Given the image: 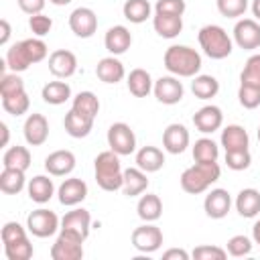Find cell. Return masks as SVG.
Instances as JSON below:
<instances>
[{
	"instance_id": "cell-1",
	"label": "cell",
	"mask_w": 260,
	"mask_h": 260,
	"mask_svg": "<svg viewBox=\"0 0 260 260\" xmlns=\"http://www.w3.org/2000/svg\"><path fill=\"white\" fill-rule=\"evenodd\" d=\"M47 53H49L47 43L41 41V37H32V39H24V41L10 45L4 61L12 73H22L32 63H41L47 57Z\"/></svg>"
},
{
	"instance_id": "cell-2",
	"label": "cell",
	"mask_w": 260,
	"mask_h": 260,
	"mask_svg": "<svg viewBox=\"0 0 260 260\" xmlns=\"http://www.w3.org/2000/svg\"><path fill=\"white\" fill-rule=\"evenodd\" d=\"M165 67L175 77H195L201 71V55L187 45H171L165 51Z\"/></svg>"
},
{
	"instance_id": "cell-3",
	"label": "cell",
	"mask_w": 260,
	"mask_h": 260,
	"mask_svg": "<svg viewBox=\"0 0 260 260\" xmlns=\"http://www.w3.org/2000/svg\"><path fill=\"white\" fill-rule=\"evenodd\" d=\"M93 173H95V183L104 191H118L122 189L124 183V171L120 165V154L114 150H104L95 156L93 160Z\"/></svg>"
},
{
	"instance_id": "cell-4",
	"label": "cell",
	"mask_w": 260,
	"mask_h": 260,
	"mask_svg": "<svg viewBox=\"0 0 260 260\" xmlns=\"http://www.w3.org/2000/svg\"><path fill=\"white\" fill-rule=\"evenodd\" d=\"M221 175V169L217 165V160L213 162H195L193 167L185 169L181 173V189L185 193L191 195H199L203 191H207Z\"/></svg>"
},
{
	"instance_id": "cell-5",
	"label": "cell",
	"mask_w": 260,
	"mask_h": 260,
	"mask_svg": "<svg viewBox=\"0 0 260 260\" xmlns=\"http://www.w3.org/2000/svg\"><path fill=\"white\" fill-rule=\"evenodd\" d=\"M2 244L8 260H28L32 258V244L26 236V230L18 221H6L2 225Z\"/></svg>"
},
{
	"instance_id": "cell-6",
	"label": "cell",
	"mask_w": 260,
	"mask_h": 260,
	"mask_svg": "<svg viewBox=\"0 0 260 260\" xmlns=\"http://www.w3.org/2000/svg\"><path fill=\"white\" fill-rule=\"evenodd\" d=\"M199 45L203 49V53L209 57V59H225L232 55V49H234V43L230 39V35L219 26V24H205L199 28Z\"/></svg>"
},
{
	"instance_id": "cell-7",
	"label": "cell",
	"mask_w": 260,
	"mask_h": 260,
	"mask_svg": "<svg viewBox=\"0 0 260 260\" xmlns=\"http://www.w3.org/2000/svg\"><path fill=\"white\" fill-rule=\"evenodd\" d=\"M59 228H61V219L57 217V213L51 211V209H45V207H39V209L30 211L28 217H26V230L35 238H49Z\"/></svg>"
},
{
	"instance_id": "cell-8",
	"label": "cell",
	"mask_w": 260,
	"mask_h": 260,
	"mask_svg": "<svg viewBox=\"0 0 260 260\" xmlns=\"http://www.w3.org/2000/svg\"><path fill=\"white\" fill-rule=\"evenodd\" d=\"M108 146L120 156L132 154L136 150V134L126 122H114L108 128Z\"/></svg>"
},
{
	"instance_id": "cell-9",
	"label": "cell",
	"mask_w": 260,
	"mask_h": 260,
	"mask_svg": "<svg viewBox=\"0 0 260 260\" xmlns=\"http://www.w3.org/2000/svg\"><path fill=\"white\" fill-rule=\"evenodd\" d=\"M132 246L142 254H152L162 246V232L152 221H144L132 232Z\"/></svg>"
},
{
	"instance_id": "cell-10",
	"label": "cell",
	"mask_w": 260,
	"mask_h": 260,
	"mask_svg": "<svg viewBox=\"0 0 260 260\" xmlns=\"http://www.w3.org/2000/svg\"><path fill=\"white\" fill-rule=\"evenodd\" d=\"M89 228H91V213L83 207H75L63 215L59 232H67V234L85 242L89 236Z\"/></svg>"
},
{
	"instance_id": "cell-11",
	"label": "cell",
	"mask_w": 260,
	"mask_h": 260,
	"mask_svg": "<svg viewBox=\"0 0 260 260\" xmlns=\"http://www.w3.org/2000/svg\"><path fill=\"white\" fill-rule=\"evenodd\" d=\"M152 93H154V98H156L160 104H165V106H175V104H179V102L183 100L185 87H183V83L179 81V77H175V75H162V77H158V79L154 81Z\"/></svg>"
},
{
	"instance_id": "cell-12",
	"label": "cell",
	"mask_w": 260,
	"mask_h": 260,
	"mask_svg": "<svg viewBox=\"0 0 260 260\" xmlns=\"http://www.w3.org/2000/svg\"><path fill=\"white\" fill-rule=\"evenodd\" d=\"M51 258L53 260H81L83 258V240L59 232L55 244L51 246Z\"/></svg>"
},
{
	"instance_id": "cell-13",
	"label": "cell",
	"mask_w": 260,
	"mask_h": 260,
	"mask_svg": "<svg viewBox=\"0 0 260 260\" xmlns=\"http://www.w3.org/2000/svg\"><path fill=\"white\" fill-rule=\"evenodd\" d=\"M69 28L79 39H89L98 30V16L91 8L79 6L69 14Z\"/></svg>"
},
{
	"instance_id": "cell-14",
	"label": "cell",
	"mask_w": 260,
	"mask_h": 260,
	"mask_svg": "<svg viewBox=\"0 0 260 260\" xmlns=\"http://www.w3.org/2000/svg\"><path fill=\"white\" fill-rule=\"evenodd\" d=\"M234 41L240 49L252 51L260 47V22L256 18H242L234 26Z\"/></svg>"
},
{
	"instance_id": "cell-15",
	"label": "cell",
	"mask_w": 260,
	"mask_h": 260,
	"mask_svg": "<svg viewBox=\"0 0 260 260\" xmlns=\"http://www.w3.org/2000/svg\"><path fill=\"white\" fill-rule=\"evenodd\" d=\"M22 134H24V140L30 146L45 144L47 138H49V120L39 112L28 114L26 120H24V126H22Z\"/></svg>"
},
{
	"instance_id": "cell-16",
	"label": "cell",
	"mask_w": 260,
	"mask_h": 260,
	"mask_svg": "<svg viewBox=\"0 0 260 260\" xmlns=\"http://www.w3.org/2000/svg\"><path fill=\"white\" fill-rule=\"evenodd\" d=\"M57 197H59V203L65 205V207H75L79 205L85 197H87V183L83 179H77V177H69L65 179L59 189H57Z\"/></svg>"
},
{
	"instance_id": "cell-17",
	"label": "cell",
	"mask_w": 260,
	"mask_h": 260,
	"mask_svg": "<svg viewBox=\"0 0 260 260\" xmlns=\"http://www.w3.org/2000/svg\"><path fill=\"white\" fill-rule=\"evenodd\" d=\"M49 71L59 77V79H67L77 71V57L75 53L67 51V49H57L49 55Z\"/></svg>"
},
{
	"instance_id": "cell-18",
	"label": "cell",
	"mask_w": 260,
	"mask_h": 260,
	"mask_svg": "<svg viewBox=\"0 0 260 260\" xmlns=\"http://www.w3.org/2000/svg\"><path fill=\"white\" fill-rule=\"evenodd\" d=\"M230 207H232V197L225 189H211L203 199L205 215L211 217V219L225 217L230 213Z\"/></svg>"
},
{
	"instance_id": "cell-19",
	"label": "cell",
	"mask_w": 260,
	"mask_h": 260,
	"mask_svg": "<svg viewBox=\"0 0 260 260\" xmlns=\"http://www.w3.org/2000/svg\"><path fill=\"white\" fill-rule=\"evenodd\" d=\"M189 130L183 126V124H179V122H175V124H169L167 128H165V132H162V146H165V150L167 152H171V154H181V152H185L187 150V146H189Z\"/></svg>"
},
{
	"instance_id": "cell-20",
	"label": "cell",
	"mask_w": 260,
	"mask_h": 260,
	"mask_svg": "<svg viewBox=\"0 0 260 260\" xmlns=\"http://www.w3.org/2000/svg\"><path fill=\"white\" fill-rule=\"evenodd\" d=\"M193 124H195V128H197L199 132L211 134V132H215V130L221 128V124H223V114H221V110H219L217 106L209 104V106L199 108V110L193 114Z\"/></svg>"
},
{
	"instance_id": "cell-21",
	"label": "cell",
	"mask_w": 260,
	"mask_h": 260,
	"mask_svg": "<svg viewBox=\"0 0 260 260\" xmlns=\"http://www.w3.org/2000/svg\"><path fill=\"white\" fill-rule=\"evenodd\" d=\"M104 45H106L110 55H122L130 49L132 35L124 24H114V26L108 28V32L104 37Z\"/></svg>"
},
{
	"instance_id": "cell-22",
	"label": "cell",
	"mask_w": 260,
	"mask_h": 260,
	"mask_svg": "<svg viewBox=\"0 0 260 260\" xmlns=\"http://www.w3.org/2000/svg\"><path fill=\"white\" fill-rule=\"evenodd\" d=\"M75 169V154L71 150H55L45 158V171L51 177H65Z\"/></svg>"
},
{
	"instance_id": "cell-23",
	"label": "cell",
	"mask_w": 260,
	"mask_h": 260,
	"mask_svg": "<svg viewBox=\"0 0 260 260\" xmlns=\"http://www.w3.org/2000/svg\"><path fill=\"white\" fill-rule=\"evenodd\" d=\"M95 75L104 83H118V81H122L126 77V69H124L122 61L116 55H110V57H104V59L98 61Z\"/></svg>"
},
{
	"instance_id": "cell-24",
	"label": "cell",
	"mask_w": 260,
	"mask_h": 260,
	"mask_svg": "<svg viewBox=\"0 0 260 260\" xmlns=\"http://www.w3.org/2000/svg\"><path fill=\"white\" fill-rule=\"evenodd\" d=\"M221 146L228 150H248L250 146V136L246 132L244 126L240 124H228L223 130H221V138H219Z\"/></svg>"
},
{
	"instance_id": "cell-25",
	"label": "cell",
	"mask_w": 260,
	"mask_h": 260,
	"mask_svg": "<svg viewBox=\"0 0 260 260\" xmlns=\"http://www.w3.org/2000/svg\"><path fill=\"white\" fill-rule=\"evenodd\" d=\"M136 167L144 173H156L165 167V152L158 146H142L136 150Z\"/></svg>"
},
{
	"instance_id": "cell-26",
	"label": "cell",
	"mask_w": 260,
	"mask_h": 260,
	"mask_svg": "<svg viewBox=\"0 0 260 260\" xmlns=\"http://www.w3.org/2000/svg\"><path fill=\"white\" fill-rule=\"evenodd\" d=\"M236 205V211L242 215V217H256L260 213V191L254 189V187H248V189H242L234 201Z\"/></svg>"
},
{
	"instance_id": "cell-27",
	"label": "cell",
	"mask_w": 260,
	"mask_h": 260,
	"mask_svg": "<svg viewBox=\"0 0 260 260\" xmlns=\"http://www.w3.org/2000/svg\"><path fill=\"white\" fill-rule=\"evenodd\" d=\"M126 85H128V91L134 95V98H146L152 87H154V81L150 77V73L142 67H136L128 73V79H126Z\"/></svg>"
},
{
	"instance_id": "cell-28",
	"label": "cell",
	"mask_w": 260,
	"mask_h": 260,
	"mask_svg": "<svg viewBox=\"0 0 260 260\" xmlns=\"http://www.w3.org/2000/svg\"><path fill=\"white\" fill-rule=\"evenodd\" d=\"M63 126H65V132L71 138H85L93 128V118H87V116H83L75 110H69L65 114Z\"/></svg>"
},
{
	"instance_id": "cell-29",
	"label": "cell",
	"mask_w": 260,
	"mask_h": 260,
	"mask_svg": "<svg viewBox=\"0 0 260 260\" xmlns=\"http://www.w3.org/2000/svg\"><path fill=\"white\" fill-rule=\"evenodd\" d=\"M26 193L30 197V201L35 203H47L53 195H55V185H53V179H49L47 175H37L28 181L26 185Z\"/></svg>"
},
{
	"instance_id": "cell-30",
	"label": "cell",
	"mask_w": 260,
	"mask_h": 260,
	"mask_svg": "<svg viewBox=\"0 0 260 260\" xmlns=\"http://www.w3.org/2000/svg\"><path fill=\"white\" fill-rule=\"evenodd\" d=\"M148 189V179L142 169H126L124 171V183H122V193L126 197H136L142 195Z\"/></svg>"
},
{
	"instance_id": "cell-31",
	"label": "cell",
	"mask_w": 260,
	"mask_h": 260,
	"mask_svg": "<svg viewBox=\"0 0 260 260\" xmlns=\"http://www.w3.org/2000/svg\"><path fill=\"white\" fill-rule=\"evenodd\" d=\"M152 26L158 37L162 39H175L183 30V16H171V14H154Z\"/></svg>"
},
{
	"instance_id": "cell-32",
	"label": "cell",
	"mask_w": 260,
	"mask_h": 260,
	"mask_svg": "<svg viewBox=\"0 0 260 260\" xmlns=\"http://www.w3.org/2000/svg\"><path fill=\"white\" fill-rule=\"evenodd\" d=\"M136 213L142 221H156L162 215V201L156 193H146L136 203Z\"/></svg>"
},
{
	"instance_id": "cell-33",
	"label": "cell",
	"mask_w": 260,
	"mask_h": 260,
	"mask_svg": "<svg viewBox=\"0 0 260 260\" xmlns=\"http://www.w3.org/2000/svg\"><path fill=\"white\" fill-rule=\"evenodd\" d=\"M41 98H43L45 104L61 106V104H65V102L71 98V87H69V83H65V81H49V83L43 85Z\"/></svg>"
},
{
	"instance_id": "cell-34",
	"label": "cell",
	"mask_w": 260,
	"mask_h": 260,
	"mask_svg": "<svg viewBox=\"0 0 260 260\" xmlns=\"http://www.w3.org/2000/svg\"><path fill=\"white\" fill-rule=\"evenodd\" d=\"M30 160H32V158H30V150H28L26 146H18V144L6 148L4 156H2V165H4V169L26 171V169L30 167Z\"/></svg>"
},
{
	"instance_id": "cell-35",
	"label": "cell",
	"mask_w": 260,
	"mask_h": 260,
	"mask_svg": "<svg viewBox=\"0 0 260 260\" xmlns=\"http://www.w3.org/2000/svg\"><path fill=\"white\" fill-rule=\"evenodd\" d=\"M191 91L199 100H211L219 91V81L213 75H205V73L195 75L193 81H191Z\"/></svg>"
},
{
	"instance_id": "cell-36",
	"label": "cell",
	"mask_w": 260,
	"mask_h": 260,
	"mask_svg": "<svg viewBox=\"0 0 260 260\" xmlns=\"http://www.w3.org/2000/svg\"><path fill=\"white\" fill-rule=\"evenodd\" d=\"M26 185V177L24 171L18 169H2L0 173V191L6 195H16L24 189Z\"/></svg>"
},
{
	"instance_id": "cell-37",
	"label": "cell",
	"mask_w": 260,
	"mask_h": 260,
	"mask_svg": "<svg viewBox=\"0 0 260 260\" xmlns=\"http://www.w3.org/2000/svg\"><path fill=\"white\" fill-rule=\"evenodd\" d=\"M122 14H124L126 20L134 22V24H140L146 18H150L152 6H150L148 0H126L124 6H122Z\"/></svg>"
},
{
	"instance_id": "cell-38",
	"label": "cell",
	"mask_w": 260,
	"mask_h": 260,
	"mask_svg": "<svg viewBox=\"0 0 260 260\" xmlns=\"http://www.w3.org/2000/svg\"><path fill=\"white\" fill-rule=\"evenodd\" d=\"M71 110H75V112H79V114H83V116L95 120V116H98V112H100V100H98V95H95L93 91H79V93L73 98Z\"/></svg>"
},
{
	"instance_id": "cell-39",
	"label": "cell",
	"mask_w": 260,
	"mask_h": 260,
	"mask_svg": "<svg viewBox=\"0 0 260 260\" xmlns=\"http://www.w3.org/2000/svg\"><path fill=\"white\" fill-rule=\"evenodd\" d=\"M0 98H2V108L10 116H22L30 108V100H28V95H26L24 89L14 91V93H8V95H0Z\"/></svg>"
},
{
	"instance_id": "cell-40",
	"label": "cell",
	"mask_w": 260,
	"mask_h": 260,
	"mask_svg": "<svg viewBox=\"0 0 260 260\" xmlns=\"http://www.w3.org/2000/svg\"><path fill=\"white\" fill-rule=\"evenodd\" d=\"M219 156V146L211 138H199L193 144V160L195 162H213Z\"/></svg>"
},
{
	"instance_id": "cell-41",
	"label": "cell",
	"mask_w": 260,
	"mask_h": 260,
	"mask_svg": "<svg viewBox=\"0 0 260 260\" xmlns=\"http://www.w3.org/2000/svg\"><path fill=\"white\" fill-rule=\"evenodd\" d=\"M240 83L260 87V55L248 57V61H246V65L240 73Z\"/></svg>"
},
{
	"instance_id": "cell-42",
	"label": "cell",
	"mask_w": 260,
	"mask_h": 260,
	"mask_svg": "<svg viewBox=\"0 0 260 260\" xmlns=\"http://www.w3.org/2000/svg\"><path fill=\"white\" fill-rule=\"evenodd\" d=\"M228 254L234 256V258H244L252 252V240L244 234H238V236H232L228 240Z\"/></svg>"
},
{
	"instance_id": "cell-43",
	"label": "cell",
	"mask_w": 260,
	"mask_h": 260,
	"mask_svg": "<svg viewBox=\"0 0 260 260\" xmlns=\"http://www.w3.org/2000/svg\"><path fill=\"white\" fill-rule=\"evenodd\" d=\"M238 102H240V106L246 108V110H254V108H258V106H260V87L240 83V89H238Z\"/></svg>"
},
{
	"instance_id": "cell-44",
	"label": "cell",
	"mask_w": 260,
	"mask_h": 260,
	"mask_svg": "<svg viewBox=\"0 0 260 260\" xmlns=\"http://www.w3.org/2000/svg\"><path fill=\"white\" fill-rule=\"evenodd\" d=\"M217 10L225 18H238L248 10V0H215Z\"/></svg>"
},
{
	"instance_id": "cell-45",
	"label": "cell",
	"mask_w": 260,
	"mask_h": 260,
	"mask_svg": "<svg viewBox=\"0 0 260 260\" xmlns=\"http://www.w3.org/2000/svg\"><path fill=\"white\" fill-rule=\"evenodd\" d=\"M225 165L232 171H246L252 165V154H250V150H228Z\"/></svg>"
},
{
	"instance_id": "cell-46",
	"label": "cell",
	"mask_w": 260,
	"mask_h": 260,
	"mask_svg": "<svg viewBox=\"0 0 260 260\" xmlns=\"http://www.w3.org/2000/svg\"><path fill=\"white\" fill-rule=\"evenodd\" d=\"M185 0H156L154 14H171V16H183L185 14Z\"/></svg>"
},
{
	"instance_id": "cell-47",
	"label": "cell",
	"mask_w": 260,
	"mask_h": 260,
	"mask_svg": "<svg viewBox=\"0 0 260 260\" xmlns=\"http://www.w3.org/2000/svg\"><path fill=\"white\" fill-rule=\"evenodd\" d=\"M28 28L32 30L35 37H45V35L53 28V20H51V16L39 12V14L28 16Z\"/></svg>"
},
{
	"instance_id": "cell-48",
	"label": "cell",
	"mask_w": 260,
	"mask_h": 260,
	"mask_svg": "<svg viewBox=\"0 0 260 260\" xmlns=\"http://www.w3.org/2000/svg\"><path fill=\"white\" fill-rule=\"evenodd\" d=\"M191 256L195 260H225L228 250H223L219 246H197Z\"/></svg>"
},
{
	"instance_id": "cell-49",
	"label": "cell",
	"mask_w": 260,
	"mask_h": 260,
	"mask_svg": "<svg viewBox=\"0 0 260 260\" xmlns=\"http://www.w3.org/2000/svg\"><path fill=\"white\" fill-rule=\"evenodd\" d=\"M20 89H24V81L20 79L18 73H2V79H0V95H8V93L20 91Z\"/></svg>"
},
{
	"instance_id": "cell-50",
	"label": "cell",
	"mask_w": 260,
	"mask_h": 260,
	"mask_svg": "<svg viewBox=\"0 0 260 260\" xmlns=\"http://www.w3.org/2000/svg\"><path fill=\"white\" fill-rule=\"evenodd\" d=\"M16 2H18V8H20L24 14L32 16V14L43 12V8H45V2H47V0H16Z\"/></svg>"
},
{
	"instance_id": "cell-51",
	"label": "cell",
	"mask_w": 260,
	"mask_h": 260,
	"mask_svg": "<svg viewBox=\"0 0 260 260\" xmlns=\"http://www.w3.org/2000/svg\"><path fill=\"white\" fill-rule=\"evenodd\" d=\"M162 260H189V252H185L183 248H171L162 254Z\"/></svg>"
},
{
	"instance_id": "cell-52",
	"label": "cell",
	"mask_w": 260,
	"mask_h": 260,
	"mask_svg": "<svg viewBox=\"0 0 260 260\" xmlns=\"http://www.w3.org/2000/svg\"><path fill=\"white\" fill-rule=\"evenodd\" d=\"M0 28H2V35H0V45H6L8 39H10V22L6 18L0 20Z\"/></svg>"
},
{
	"instance_id": "cell-53",
	"label": "cell",
	"mask_w": 260,
	"mask_h": 260,
	"mask_svg": "<svg viewBox=\"0 0 260 260\" xmlns=\"http://www.w3.org/2000/svg\"><path fill=\"white\" fill-rule=\"evenodd\" d=\"M252 240H254V244H258V248H260V219L254 223V228H252Z\"/></svg>"
},
{
	"instance_id": "cell-54",
	"label": "cell",
	"mask_w": 260,
	"mask_h": 260,
	"mask_svg": "<svg viewBox=\"0 0 260 260\" xmlns=\"http://www.w3.org/2000/svg\"><path fill=\"white\" fill-rule=\"evenodd\" d=\"M252 14L256 20H260V0H252Z\"/></svg>"
},
{
	"instance_id": "cell-55",
	"label": "cell",
	"mask_w": 260,
	"mask_h": 260,
	"mask_svg": "<svg viewBox=\"0 0 260 260\" xmlns=\"http://www.w3.org/2000/svg\"><path fill=\"white\" fill-rule=\"evenodd\" d=\"M0 130H2V146H6L8 144V126L2 122L0 124Z\"/></svg>"
},
{
	"instance_id": "cell-56",
	"label": "cell",
	"mask_w": 260,
	"mask_h": 260,
	"mask_svg": "<svg viewBox=\"0 0 260 260\" xmlns=\"http://www.w3.org/2000/svg\"><path fill=\"white\" fill-rule=\"evenodd\" d=\"M51 4H55V6H65V4H69V2H73V0H49Z\"/></svg>"
},
{
	"instance_id": "cell-57",
	"label": "cell",
	"mask_w": 260,
	"mask_h": 260,
	"mask_svg": "<svg viewBox=\"0 0 260 260\" xmlns=\"http://www.w3.org/2000/svg\"><path fill=\"white\" fill-rule=\"evenodd\" d=\"M258 140H260V128H258Z\"/></svg>"
}]
</instances>
